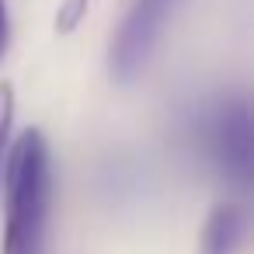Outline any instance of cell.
I'll return each mask as SVG.
<instances>
[{
	"label": "cell",
	"instance_id": "obj_1",
	"mask_svg": "<svg viewBox=\"0 0 254 254\" xmlns=\"http://www.w3.org/2000/svg\"><path fill=\"white\" fill-rule=\"evenodd\" d=\"M4 181H7V212H4L0 254H39L53 202V157L39 129L18 136L7 157Z\"/></svg>",
	"mask_w": 254,
	"mask_h": 254
},
{
	"label": "cell",
	"instance_id": "obj_4",
	"mask_svg": "<svg viewBox=\"0 0 254 254\" xmlns=\"http://www.w3.org/2000/svg\"><path fill=\"white\" fill-rule=\"evenodd\" d=\"M240 237H244V209L233 202H219L202 226L198 254H233L240 247Z\"/></svg>",
	"mask_w": 254,
	"mask_h": 254
},
{
	"label": "cell",
	"instance_id": "obj_2",
	"mask_svg": "<svg viewBox=\"0 0 254 254\" xmlns=\"http://www.w3.org/2000/svg\"><path fill=\"white\" fill-rule=\"evenodd\" d=\"M164 18H167V7L150 4V0H132V7L126 11L115 39H112V56H108L112 77L136 80V73L146 66V60H150V53L157 46Z\"/></svg>",
	"mask_w": 254,
	"mask_h": 254
},
{
	"label": "cell",
	"instance_id": "obj_8",
	"mask_svg": "<svg viewBox=\"0 0 254 254\" xmlns=\"http://www.w3.org/2000/svg\"><path fill=\"white\" fill-rule=\"evenodd\" d=\"M150 4H160V7H167V11H171V4H174V0H150Z\"/></svg>",
	"mask_w": 254,
	"mask_h": 254
},
{
	"label": "cell",
	"instance_id": "obj_6",
	"mask_svg": "<svg viewBox=\"0 0 254 254\" xmlns=\"http://www.w3.org/2000/svg\"><path fill=\"white\" fill-rule=\"evenodd\" d=\"M84 11H87V0H63V7H60V14H56V28H60V32L77 28L80 18H84Z\"/></svg>",
	"mask_w": 254,
	"mask_h": 254
},
{
	"label": "cell",
	"instance_id": "obj_5",
	"mask_svg": "<svg viewBox=\"0 0 254 254\" xmlns=\"http://www.w3.org/2000/svg\"><path fill=\"white\" fill-rule=\"evenodd\" d=\"M11 126H14V87L0 84V171H4V153H7Z\"/></svg>",
	"mask_w": 254,
	"mask_h": 254
},
{
	"label": "cell",
	"instance_id": "obj_3",
	"mask_svg": "<svg viewBox=\"0 0 254 254\" xmlns=\"http://www.w3.org/2000/svg\"><path fill=\"white\" fill-rule=\"evenodd\" d=\"M247 136H251V129H247L244 105H223L209 126V146H212L216 160L226 171H233L237 178H247V160H251V153H247L251 139Z\"/></svg>",
	"mask_w": 254,
	"mask_h": 254
},
{
	"label": "cell",
	"instance_id": "obj_7",
	"mask_svg": "<svg viewBox=\"0 0 254 254\" xmlns=\"http://www.w3.org/2000/svg\"><path fill=\"white\" fill-rule=\"evenodd\" d=\"M7 35H11V28H7V7H4V0H0V56H4V49H7Z\"/></svg>",
	"mask_w": 254,
	"mask_h": 254
}]
</instances>
